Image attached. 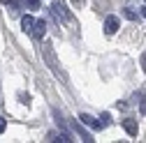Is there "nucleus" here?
I'll return each instance as SVG.
<instances>
[{
  "mask_svg": "<svg viewBox=\"0 0 146 143\" xmlns=\"http://www.w3.org/2000/svg\"><path fill=\"white\" fill-rule=\"evenodd\" d=\"M51 12H53V16H56L58 23H63V21H72V14H70L67 7L63 5V0H53V3H51Z\"/></svg>",
  "mask_w": 146,
  "mask_h": 143,
  "instance_id": "obj_1",
  "label": "nucleus"
},
{
  "mask_svg": "<svg viewBox=\"0 0 146 143\" xmlns=\"http://www.w3.org/2000/svg\"><path fill=\"white\" fill-rule=\"evenodd\" d=\"M42 56L46 58V62H49V69L53 72V74H56V76H63V74H60V69H58V60H56V53H53L51 44H44V46H42Z\"/></svg>",
  "mask_w": 146,
  "mask_h": 143,
  "instance_id": "obj_2",
  "label": "nucleus"
},
{
  "mask_svg": "<svg viewBox=\"0 0 146 143\" xmlns=\"http://www.w3.org/2000/svg\"><path fill=\"white\" fill-rule=\"evenodd\" d=\"M118 16H107L104 19V35H116L118 32Z\"/></svg>",
  "mask_w": 146,
  "mask_h": 143,
  "instance_id": "obj_3",
  "label": "nucleus"
},
{
  "mask_svg": "<svg viewBox=\"0 0 146 143\" xmlns=\"http://www.w3.org/2000/svg\"><path fill=\"white\" fill-rule=\"evenodd\" d=\"M30 35H33L35 39H44V35H46V23H44V21H35Z\"/></svg>",
  "mask_w": 146,
  "mask_h": 143,
  "instance_id": "obj_4",
  "label": "nucleus"
},
{
  "mask_svg": "<svg viewBox=\"0 0 146 143\" xmlns=\"http://www.w3.org/2000/svg\"><path fill=\"white\" fill-rule=\"evenodd\" d=\"M79 120H81V125H86V127H93V129H100V122L93 118V115H88V113H81L79 115Z\"/></svg>",
  "mask_w": 146,
  "mask_h": 143,
  "instance_id": "obj_5",
  "label": "nucleus"
},
{
  "mask_svg": "<svg viewBox=\"0 0 146 143\" xmlns=\"http://www.w3.org/2000/svg\"><path fill=\"white\" fill-rule=\"evenodd\" d=\"M123 129L130 134V136H137V132H139V127H137L135 120H123Z\"/></svg>",
  "mask_w": 146,
  "mask_h": 143,
  "instance_id": "obj_6",
  "label": "nucleus"
},
{
  "mask_svg": "<svg viewBox=\"0 0 146 143\" xmlns=\"http://www.w3.org/2000/svg\"><path fill=\"white\" fill-rule=\"evenodd\" d=\"M33 23H35L33 16H23V19H21V28H23L26 32H30V30H33Z\"/></svg>",
  "mask_w": 146,
  "mask_h": 143,
  "instance_id": "obj_7",
  "label": "nucleus"
},
{
  "mask_svg": "<svg viewBox=\"0 0 146 143\" xmlns=\"http://www.w3.org/2000/svg\"><path fill=\"white\" fill-rule=\"evenodd\" d=\"M109 122H111V115H109V113H102V115H100V129L109 127Z\"/></svg>",
  "mask_w": 146,
  "mask_h": 143,
  "instance_id": "obj_8",
  "label": "nucleus"
},
{
  "mask_svg": "<svg viewBox=\"0 0 146 143\" xmlns=\"http://www.w3.org/2000/svg\"><path fill=\"white\" fill-rule=\"evenodd\" d=\"M53 118H56V122L60 125V127H65V118L60 115V111H58V109H53Z\"/></svg>",
  "mask_w": 146,
  "mask_h": 143,
  "instance_id": "obj_9",
  "label": "nucleus"
},
{
  "mask_svg": "<svg viewBox=\"0 0 146 143\" xmlns=\"http://www.w3.org/2000/svg\"><path fill=\"white\" fill-rule=\"evenodd\" d=\"M123 16H125L127 21H137V14H135L132 9H123Z\"/></svg>",
  "mask_w": 146,
  "mask_h": 143,
  "instance_id": "obj_10",
  "label": "nucleus"
},
{
  "mask_svg": "<svg viewBox=\"0 0 146 143\" xmlns=\"http://www.w3.org/2000/svg\"><path fill=\"white\" fill-rule=\"evenodd\" d=\"M26 5L30 9H40V0H26Z\"/></svg>",
  "mask_w": 146,
  "mask_h": 143,
  "instance_id": "obj_11",
  "label": "nucleus"
},
{
  "mask_svg": "<svg viewBox=\"0 0 146 143\" xmlns=\"http://www.w3.org/2000/svg\"><path fill=\"white\" fill-rule=\"evenodd\" d=\"M19 99H21V104H26V106L30 104V95H19Z\"/></svg>",
  "mask_w": 146,
  "mask_h": 143,
  "instance_id": "obj_12",
  "label": "nucleus"
},
{
  "mask_svg": "<svg viewBox=\"0 0 146 143\" xmlns=\"http://www.w3.org/2000/svg\"><path fill=\"white\" fill-rule=\"evenodd\" d=\"M5 127H7V122H5V118H0V134L5 132Z\"/></svg>",
  "mask_w": 146,
  "mask_h": 143,
  "instance_id": "obj_13",
  "label": "nucleus"
},
{
  "mask_svg": "<svg viewBox=\"0 0 146 143\" xmlns=\"http://www.w3.org/2000/svg\"><path fill=\"white\" fill-rule=\"evenodd\" d=\"M72 3H74L77 7H81V5H86V0H72Z\"/></svg>",
  "mask_w": 146,
  "mask_h": 143,
  "instance_id": "obj_14",
  "label": "nucleus"
},
{
  "mask_svg": "<svg viewBox=\"0 0 146 143\" xmlns=\"http://www.w3.org/2000/svg\"><path fill=\"white\" fill-rule=\"evenodd\" d=\"M141 67H144V69H146V56H144V58H141Z\"/></svg>",
  "mask_w": 146,
  "mask_h": 143,
  "instance_id": "obj_15",
  "label": "nucleus"
},
{
  "mask_svg": "<svg viewBox=\"0 0 146 143\" xmlns=\"http://www.w3.org/2000/svg\"><path fill=\"white\" fill-rule=\"evenodd\" d=\"M141 111H144V113H146V99H144V104H141Z\"/></svg>",
  "mask_w": 146,
  "mask_h": 143,
  "instance_id": "obj_16",
  "label": "nucleus"
},
{
  "mask_svg": "<svg viewBox=\"0 0 146 143\" xmlns=\"http://www.w3.org/2000/svg\"><path fill=\"white\" fill-rule=\"evenodd\" d=\"M0 3H3V5H7V3H14V0H0Z\"/></svg>",
  "mask_w": 146,
  "mask_h": 143,
  "instance_id": "obj_17",
  "label": "nucleus"
},
{
  "mask_svg": "<svg viewBox=\"0 0 146 143\" xmlns=\"http://www.w3.org/2000/svg\"><path fill=\"white\" fill-rule=\"evenodd\" d=\"M141 16H144V19H146V7H144V9H141Z\"/></svg>",
  "mask_w": 146,
  "mask_h": 143,
  "instance_id": "obj_18",
  "label": "nucleus"
},
{
  "mask_svg": "<svg viewBox=\"0 0 146 143\" xmlns=\"http://www.w3.org/2000/svg\"><path fill=\"white\" fill-rule=\"evenodd\" d=\"M144 3H146V0H144Z\"/></svg>",
  "mask_w": 146,
  "mask_h": 143,
  "instance_id": "obj_19",
  "label": "nucleus"
}]
</instances>
